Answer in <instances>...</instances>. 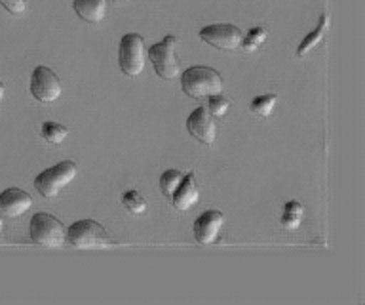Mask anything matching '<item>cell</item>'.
Masks as SVG:
<instances>
[{
    "label": "cell",
    "instance_id": "1",
    "mask_svg": "<svg viewBox=\"0 0 365 305\" xmlns=\"http://www.w3.org/2000/svg\"><path fill=\"white\" fill-rule=\"evenodd\" d=\"M181 88L188 98H211V96L222 92V76L213 67L194 65V67L182 71Z\"/></svg>",
    "mask_w": 365,
    "mask_h": 305
},
{
    "label": "cell",
    "instance_id": "2",
    "mask_svg": "<svg viewBox=\"0 0 365 305\" xmlns=\"http://www.w3.org/2000/svg\"><path fill=\"white\" fill-rule=\"evenodd\" d=\"M67 242L78 250H105L113 246V239L96 219H80L67 229Z\"/></svg>",
    "mask_w": 365,
    "mask_h": 305
},
{
    "label": "cell",
    "instance_id": "3",
    "mask_svg": "<svg viewBox=\"0 0 365 305\" xmlns=\"http://www.w3.org/2000/svg\"><path fill=\"white\" fill-rule=\"evenodd\" d=\"M29 235L31 241L38 246L46 248H59L67 242V229L65 225L51 214L38 212L31 218L29 225Z\"/></svg>",
    "mask_w": 365,
    "mask_h": 305
},
{
    "label": "cell",
    "instance_id": "4",
    "mask_svg": "<svg viewBox=\"0 0 365 305\" xmlns=\"http://www.w3.org/2000/svg\"><path fill=\"white\" fill-rule=\"evenodd\" d=\"M148 58L153 61L156 75L164 81H173L181 76V64L177 58V39L168 35L148 48Z\"/></svg>",
    "mask_w": 365,
    "mask_h": 305
},
{
    "label": "cell",
    "instance_id": "5",
    "mask_svg": "<svg viewBox=\"0 0 365 305\" xmlns=\"http://www.w3.org/2000/svg\"><path fill=\"white\" fill-rule=\"evenodd\" d=\"M76 172H78V168L73 161H63L38 174L34 179V187L46 199H56L76 178Z\"/></svg>",
    "mask_w": 365,
    "mask_h": 305
},
{
    "label": "cell",
    "instance_id": "6",
    "mask_svg": "<svg viewBox=\"0 0 365 305\" xmlns=\"http://www.w3.org/2000/svg\"><path fill=\"white\" fill-rule=\"evenodd\" d=\"M118 65L125 76L135 79L145 69V41L141 35L130 33L122 36L118 46Z\"/></svg>",
    "mask_w": 365,
    "mask_h": 305
},
{
    "label": "cell",
    "instance_id": "7",
    "mask_svg": "<svg viewBox=\"0 0 365 305\" xmlns=\"http://www.w3.org/2000/svg\"><path fill=\"white\" fill-rule=\"evenodd\" d=\"M200 39L210 44V46L222 50V52H234L242 46L244 41V33L236 27V25L228 24H217L207 25L200 31Z\"/></svg>",
    "mask_w": 365,
    "mask_h": 305
},
{
    "label": "cell",
    "instance_id": "8",
    "mask_svg": "<svg viewBox=\"0 0 365 305\" xmlns=\"http://www.w3.org/2000/svg\"><path fill=\"white\" fill-rule=\"evenodd\" d=\"M63 92L61 81L59 76L50 69V67H44L40 65L33 71V76H31V94L33 98L40 104H53L56 99H59Z\"/></svg>",
    "mask_w": 365,
    "mask_h": 305
},
{
    "label": "cell",
    "instance_id": "9",
    "mask_svg": "<svg viewBox=\"0 0 365 305\" xmlns=\"http://www.w3.org/2000/svg\"><path fill=\"white\" fill-rule=\"evenodd\" d=\"M187 130L192 138L202 141L204 145H213L217 138L215 116L211 115L207 107H198L187 119Z\"/></svg>",
    "mask_w": 365,
    "mask_h": 305
},
{
    "label": "cell",
    "instance_id": "10",
    "mask_svg": "<svg viewBox=\"0 0 365 305\" xmlns=\"http://www.w3.org/2000/svg\"><path fill=\"white\" fill-rule=\"evenodd\" d=\"M33 206V196L23 189L10 187L0 193V216L6 218H21Z\"/></svg>",
    "mask_w": 365,
    "mask_h": 305
},
{
    "label": "cell",
    "instance_id": "11",
    "mask_svg": "<svg viewBox=\"0 0 365 305\" xmlns=\"http://www.w3.org/2000/svg\"><path fill=\"white\" fill-rule=\"evenodd\" d=\"M225 216L219 210H207L194 221V239L198 244H213L221 233Z\"/></svg>",
    "mask_w": 365,
    "mask_h": 305
},
{
    "label": "cell",
    "instance_id": "12",
    "mask_svg": "<svg viewBox=\"0 0 365 305\" xmlns=\"http://www.w3.org/2000/svg\"><path fill=\"white\" fill-rule=\"evenodd\" d=\"M198 199H200L198 181H196V176L190 172L182 178L181 185L177 187L175 195L171 196V201H173V206H175L177 210L187 212V210H190V208L198 202Z\"/></svg>",
    "mask_w": 365,
    "mask_h": 305
},
{
    "label": "cell",
    "instance_id": "13",
    "mask_svg": "<svg viewBox=\"0 0 365 305\" xmlns=\"http://www.w3.org/2000/svg\"><path fill=\"white\" fill-rule=\"evenodd\" d=\"M73 8L76 16L88 24H101L107 16V0H74Z\"/></svg>",
    "mask_w": 365,
    "mask_h": 305
},
{
    "label": "cell",
    "instance_id": "14",
    "mask_svg": "<svg viewBox=\"0 0 365 305\" xmlns=\"http://www.w3.org/2000/svg\"><path fill=\"white\" fill-rule=\"evenodd\" d=\"M327 25H329V19H327V16H322L319 18V24L318 27L310 33V35L304 39V41L301 42V46H299V50H297V56L299 58H302V56H307L312 48H316L322 42V39H324L325 35V31H327Z\"/></svg>",
    "mask_w": 365,
    "mask_h": 305
},
{
    "label": "cell",
    "instance_id": "15",
    "mask_svg": "<svg viewBox=\"0 0 365 305\" xmlns=\"http://www.w3.org/2000/svg\"><path fill=\"white\" fill-rule=\"evenodd\" d=\"M302 216H304V208H302L301 202L289 201L284 208V216H282V225H284L287 231H295L302 221Z\"/></svg>",
    "mask_w": 365,
    "mask_h": 305
},
{
    "label": "cell",
    "instance_id": "16",
    "mask_svg": "<svg viewBox=\"0 0 365 305\" xmlns=\"http://www.w3.org/2000/svg\"><path fill=\"white\" fill-rule=\"evenodd\" d=\"M276 101H278V94H262V96H257L251 101V113L261 116V119H268V116L272 115Z\"/></svg>",
    "mask_w": 365,
    "mask_h": 305
},
{
    "label": "cell",
    "instance_id": "17",
    "mask_svg": "<svg viewBox=\"0 0 365 305\" xmlns=\"http://www.w3.org/2000/svg\"><path fill=\"white\" fill-rule=\"evenodd\" d=\"M68 136V130L63 124L59 122H53V121H48L42 124V138L46 141H50L53 145H59L65 141V138Z\"/></svg>",
    "mask_w": 365,
    "mask_h": 305
},
{
    "label": "cell",
    "instance_id": "18",
    "mask_svg": "<svg viewBox=\"0 0 365 305\" xmlns=\"http://www.w3.org/2000/svg\"><path fill=\"white\" fill-rule=\"evenodd\" d=\"M182 178H185V176H182V172H179V170H168V172L162 174V178H160V189H162L164 196L171 199V196L175 195L177 187L181 185Z\"/></svg>",
    "mask_w": 365,
    "mask_h": 305
},
{
    "label": "cell",
    "instance_id": "19",
    "mask_svg": "<svg viewBox=\"0 0 365 305\" xmlns=\"http://www.w3.org/2000/svg\"><path fill=\"white\" fill-rule=\"evenodd\" d=\"M122 202H124V206L128 208L131 214H135V216H141V214L147 212V201H145L141 193H137V191H125L124 195H122Z\"/></svg>",
    "mask_w": 365,
    "mask_h": 305
},
{
    "label": "cell",
    "instance_id": "20",
    "mask_svg": "<svg viewBox=\"0 0 365 305\" xmlns=\"http://www.w3.org/2000/svg\"><path fill=\"white\" fill-rule=\"evenodd\" d=\"M264 41H267V31L262 29V27H253V29H250L247 36H244L242 46L240 48H244L245 52H253V50H257Z\"/></svg>",
    "mask_w": 365,
    "mask_h": 305
},
{
    "label": "cell",
    "instance_id": "21",
    "mask_svg": "<svg viewBox=\"0 0 365 305\" xmlns=\"http://www.w3.org/2000/svg\"><path fill=\"white\" fill-rule=\"evenodd\" d=\"M205 107L210 109L211 115L219 119V116L227 115V111L230 109V101L227 98H222L221 94H217V96H211L210 104L205 105Z\"/></svg>",
    "mask_w": 365,
    "mask_h": 305
},
{
    "label": "cell",
    "instance_id": "22",
    "mask_svg": "<svg viewBox=\"0 0 365 305\" xmlns=\"http://www.w3.org/2000/svg\"><path fill=\"white\" fill-rule=\"evenodd\" d=\"M0 4L11 16H23V14L27 12V0H0Z\"/></svg>",
    "mask_w": 365,
    "mask_h": 305
},
{
    "label": "cell",
    "instance_id": "23",
    "mask_svg": "<svg viewBox=\"0 0 365 305\" xmlns=\"http://www.w3.org/2000/svg\"><path fill=\"white\" fill-rule=\"evenodd\" d=\"M4 92H6L4 82H0V104H2V99H4Z\"/></svg>",
    "mask_w": 365,
    "mask_h": 305
},
{
    "label": "cell",
    "instance_id": "24",
    "mask_svg": "<svg viewBox=\"0 0 365 305\" xmlns=\"http://www.w3.org/2000/svg\"><path fill=\"white\" fill-rule=\"evenodd\" d=\"M2 227H4V221H2V218H0V233H2Z\"/></svg>",
    "mask_w": 365,
    "mask_h": 305
},
{
    "label": "cell",
    "instance_id": "25",
    "mask_svg": "<svg viewBox=\"0 0 365 305\" xmlns=\"http://www.w3.org/2000/svg\"><path fill=\"white\" fill-rule=\"evenodd\" d=\"M114 2H120V0H114Z\"/></svg>",
    "mask_w": 365,
    "mask_h": 305
}]
</instances>
